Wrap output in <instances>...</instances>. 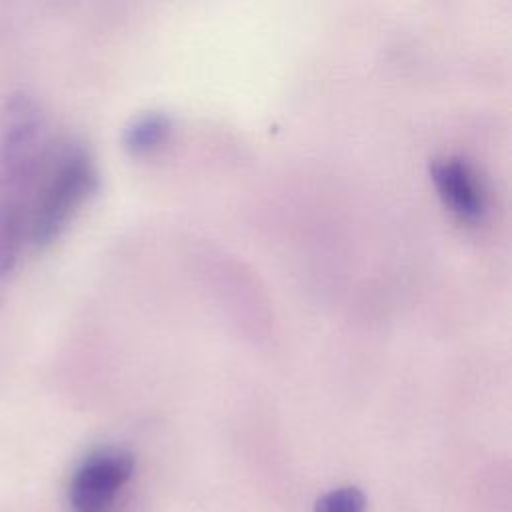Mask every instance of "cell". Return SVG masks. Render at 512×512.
I'll return each instance as SVG.
<instances>
[{"mask_svg": "<svg viewBox=\"0 0 512 512\" xmlns=\"http://www.w3.org/2000/svg\"><path fill=\"white\" fill-rule=\"evenodd\" d=\"M50 148L38 102L20 92L6 100L0 122V280L28 242L30 218Z\"/></svg>", "mask_w": 512, "mask_h": 512, "instance_id": "cell-1", "label": "cell"}, {"mask_svg": "<svg viewBox=\"0 0 512 512\" xmlns=\"http://www.w3.org/2000/svg\"><path fill=\"white\" fill-rule=\"evenodd\" d=\"M96 184V170L88 150L78 142H66L50 150L36 194L28 242L44 246L54 240Z\"/></svg>", "mask_w": 512, "mask_h": 512, "instance_id": "cell-2", "label": "cell"}, {"mask_svg": "<svg viewBox=\"0 0 512 512\" xmlns=\"http://www.w3.org/2000/svg\"><path fill=\"white\" fill-rule=\"evenodd\" d=\"M134 472V458L120 448H98L74 470L68 498L72 512H114Z\"/></svg>", "mask_w": 512, "mask_h": 512, "instance_id": "cell-3", "label": "cell"}, {"mask_svg": "<svg viewBox=\"0 0 512 512\" xmlns=\"http://www.w3.org/2000/svg\"><path fill=\"white\" fill-rule=\"evenodd\" d=\"M430 174L444 206L460 220L476 224L486 214V196L478 176L468 162L460 158L436 160Z\"/></svg>", "mask_w": 512, "mask_h": 512, "instance_id": "cell-4", "label": "cell"}, {"mask_svg": "<svg viewBox=\"0 0 512 512\" xmlns=\"http://www.w3.org/2000/svg\"><path fill=\"white\" fill-rule=\"evenodd\" d=\"M172 132V120L164 112H144L128 122L122 134L124 148L134 156L158 150Z\"/></svg>", "mask_w": 512, "mask_h": 512, "instance_id": "cell-5", "label": "cell"}, {"mask_svg": "<svg viewBox=\"0 0 512 512\" xmlns=\"http://www.w3.org/2000/svg\"><path fill=\"white\" fill-rule=\"evenodd\" d=\"M314 512H366V498L354 486L336 488L318 498Z\"/></svg>", "mask_w": 512, "mask_h": 512, "instance_id": "cell-6", "label": "cell"}]
</instances>
